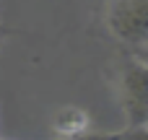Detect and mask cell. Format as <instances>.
I'll use <instances>...</instances> for the list:
<instances>
[{
	"mask_svg": "<svg viewBox=\"0 0 148 140\" xmlns=\"http://www.w3.org/2000/svg\"><path fill=\"white\" fill-rule=\"evenodd\" d=\"M109 34L130 49L148 44V0H112L107 8Z\"/></svg>",
	"mask_w": 148,
	"mask_h": 140,
	"instance_id": "cell-1",
	"label": "cell"
},
{
	"mask_svg": "<svg viewBox=\"0 0 148 140\" xmlns=\"http://www.w3.org/2000/svg\"><path fill=\"white\" fill-rule=\"evenodd\" d=\"M122 112L127 127H148V62L135 55L122 65Z\"/></svg>",
	"mask_w": 148,
	"mask_h": 140,
	"instance_id": "cell-2",
	"label": "cell"
},
{
	"mask_svg": "<svg viewBox=\"0 0 148 140\" xmlns=\"http://www.w3.org/2000/svg\"><path fill=\"white\" fill-rule=\"evenodd\" d=\"M57 140H117V132H86V130H81V132H65Z\"/></svg>",
	"mask_w": 148,
	"mask_h": 140,
	"instance_id": "cell-3",
	"label": "cell"
},
{
	"mask_svg": "<svg viewBox=\"0 0 148 140\" xmlns=\"http://www.w3.org/2000/svg\"><path fill=\"white\" fill-rule=\"evenodd\" d=\"M133 55H135V57H140L143 62H148V44H146V47H138V49H133Z\"/></svg>",
	"mask_w": 148,
	"mask_h": 140,
	"instance_id": "cell-4",
	"label": "cell"
},
{
	"mask_svg": "<svg viewBox=\"0 0 148 140\" xmlns=\"http://www.w3.org/2000/svg\"><path fill=\"white\" fill-rule=\"evenodd\" d=\"M0 34H3V29H0Z\"/></svg>",
	"mask_w": 148,
	"mask_h": 140,
	"instance_id": "cell-5",
	"label": "cell"
},
{
	"mask_svg": "<svg viewBox=\"0 0 148 140\" xmlns=\"http://www.w3.org/2000/svg\"><path fill=\"white\" fill-rule=\"evenodd\" d=\"M0 29H3V26H0Z\"/></svg>",
	"mask_w": 148,
	"mask_h": 140,
	"instance_id": "cell-6",
	"label": "cell"
},
{
	"mask_svg": "<svg viewBox=\"0 0 148 140\" xmlns=\"http://www.w3.org/2000/svg\"><path fill=\"white\" fill-rule=\"evenodd\" d=\"M0 140H3V138H0Z\"/></svg>",
	"mask_w": 148,
	"mask_h": 140,
	"instance_id": "cell-7",
	"label": "cell"
}]
</instances>
